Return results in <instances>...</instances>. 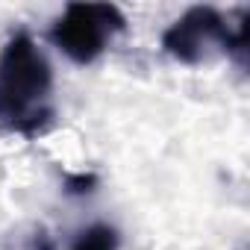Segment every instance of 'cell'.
I'll use <instances>...</instances> for the list:
<instances>
[{
	"label": "cell",
	"mask_w": 250,
	"mask_h": 250,
	"mask_svg": "<svg viewBox=\"0 0 250 250\" xmlns=\"http://www.w3.org/2000/svg\"><path fill=\"white\" fill-rule=\"evenodd\" d=\"M53 118V68L30 33H15L0 50V130L36 139Z\"/></svg>",
	"instance_id": "1"
},
{
	"label": "cell",
	"mask_w": 250,
	"mask_h": 250,
	"mask_svg": "<svg viewBox=\"0 0 250 250\" xmlns=\"http://www.w3.org/2000/svg\"><path fill=\"white\" fill-rule=\"evenodd\" d=\"M162 47L183 65H200L215 53L244 56V21L227 24V18L212 6H191L165 30Z\"/></svg>",
	"instance_id": "2"
},
{
	"label": "cell",
	"mask_w": 250,
	"mask_h": 250,
	"mask_svg": "<svg viewBox=\"0 0 250 250\" xmlns=\"http://www.w3.org/2000/svg\"><path fill=\"white\" fill-rule=\"evenodd\" d=\"M127 18L112 3H68L50 30V42L77 65H91L124 33Z\"/></svg>",
	"instance_id": "3"
},
{
	"label": "cell",
	"mask_w": 250,
	"mask_h": 250,
	"mask_svg": "<svg viewBox=\"0 0 250 250\" xmlns=\"http://www.w3.org/2000/svg\"><path fill=\"white\" fill-rule=\"evenodd\" d=\"M121 235L109 224H91L71 238V250H118Z\"/></svg>",
	"instance_id": "4"
},
{
	"label": "cell",
	"mask_w": 250,
	"mask_h": 250,
	"mask_svg": "<svg viewBox=\"0 0 250 250\" xmlns=\"http://www.w3.org/2000/svg\"><path fill=\"white\" fill-rule=\"evenodd\" d=\"M94 186H97L94 174H71V177H65V191L68 194H88Z\"/></svg>",
	"instance_id": "5"
},
{
	"label": "cell",
	"mask_w": 250,
	"mask_h": 250,
	"mask_svg": "<svg viewBox=\"0 0 250 250\" xmlns=\"http://www.w3.org/2000/svg\"><path fill=\"white\" fill-rule=\"evenodd\" d=\"M33 250H56V247H53V241H50L47 232H39V235L33 238Z\"/></svg>",
	"instance_id": "6"
}]
</instances>
